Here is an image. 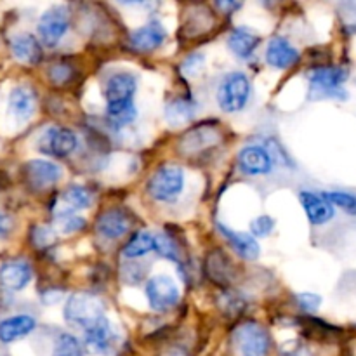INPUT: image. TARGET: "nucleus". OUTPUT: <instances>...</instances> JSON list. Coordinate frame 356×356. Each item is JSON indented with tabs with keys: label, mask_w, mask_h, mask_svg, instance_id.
Here are the masks:
<instances>
[{
	"label": "nucleus",
	"mask_w": 356,
	"mask_h": 356,
	"mask_svg": "<svg viewBox=\"0 0 356 356\" xmlns=\"http://www.w3.org/2000/svg\"><path fill=\"white\" fill-rule=\"evenodd\" d=\"M195 104L193 99H188V97H177L172 103H169V106L165 108V120L170 125H179L184 122L191 120L195 115Z\"/></svg>",
	"instance_id": "obj_24"
},
{
	"label": "nucleus",
	"mask_w": 356,
	"mask_h": 356,
	"mask_svg": "<svg viewBox=\"0 0 356 356\" xmlns=\"http://www.w3.org/2000/svg\"><path fill=\"white\" fill-rule=\"evenodd\" d=\"M70 26V17L68 10L63 6H56L52 9L45 10L40 16L37 24L38 37L40 42L47 47H56L59 44L65 33L68 31Z\"/></svg>",
	"instance_id": "obj_7"
},
{
	"label": "nucleus",
	"mask_w": 356,
	"mask_h": 356,
	"mask_svg": "<svg viewBox=\"0 0 356 356\" xmlns=\"http://www.w3.org/2000/svg\"><path fill=\"white\" fill-rule=\"evenodd\" d=\"M37 327V320L30 315H16L0 322V343L10 344L30 336Z\"/></svg>",
	"instance_id": "obj_19"
},
{
	"label": "nucleus",
	"mask_w": 356,
	"mask_h": 356,
	"mask_svg": "<svg viewBox=\"0 0 356 356\" xmlns=\"http://www.w3.org/2000/svg\"><path fill=\"white\" fill-rule=\"evenodd\" d=\"M65 320L73 327L86 330L104 316V305L99 298L87 292L72 294L65 306Z\"/></svg>",
	"instance_id": "obj_2"
},
{
	"label": "nucleus",
	"mask_w": 356,
	"mask_h": 356,
	"mask_svg": "<svg viewBox=\"0 0 356 356\" xmlns=\"http://www.w3.org/2000/svg\"><path fill=\"white\" fill-rule=\"evenodd\" d=\"M146 299L153 312H169L179 301V289L170 277L156 275L146 284Z\"/></svg>",
	"instance_id": "obj_6"
},
{
	"label": "nucleus",
	"mask_w": 356,
	"mask_h": 356,
	"mask_svg": "<svg viewBox=\"0 0 356 356\" xmlns=\"http://www.w3.org/2000/svg\"><path fill=\"white\" fill-rule=\"evenodd\" d=\"M350 72L343 66H320L308 75L309 99H346L344 90Z\"/></svg>",
	"instance_id": "obj_1"
},
{
	"label": "nucleus",
	"mask_w": 356,
	"mask_h": 356,
	"mask_svg": "<svg viewBox=\"0 0 356 356\" xmlns=\"http://www.w3.org/2000/svg\"><path fill=\"white\" fill-rule=\"evenodd\" d=\"M83 337H86V344L89 346V350L97 355H110V351L113 350L115 339H117L106 316L99 318L94 325L83 330Z\"/></svg>",
	"instance_id": "obj_12"
},
{
	"label": "nucleus",
	"mask_w": 356,
	"mask_h": 356,
	"mask_svg": "<svg viewBox=\"0 0 356 356\" xmlns=\"http://www.w3.org/2000/svg\"><path fill=\"white\" fill-rule=\"evenodd\" d=\"M155 252L159 254V256L165 257V259L179 261V250H177L176 242L167 235H156Z\"/></svg>",
	"instance_id": "obj_31"
},
{
	"label": "nucleus",
	"mask_w": 356,
	"mask_h": 356,
	"mask_svg": "<svg viewBox=\"0 0 356 356\" xmlns=\"http://www.w3.org/2000/svg\"><path fill=\"white\" fill-rule=\"evenodd\" d=\"M54 240V232H52L51 228H47V226H35V228L31 229V242H33V245L37 247V249H45V247L52 245Z\"/></svg>",
	"instance_id": "obj_32"
},
{
	"label": "nucleus",
	"mask_w": 356,
	"mask_h": 356,
	"mask_svg": "<svg viewBox=\"0 0 356 356\" xmlns=\"http://www.w3.org/2000/svg\"><path fill=\"white\" fill-rule=\"evenodd\" d=\"M299 59H301L299 51L291 44V42L285 40V38L277 37L268 44L266 61L268 65L273 66V68L277 70L291 68V66H294Z\"/></svg>",
	"instance_id": "obj_16"
},
{
	"label": "nucleus",
	"mask_w": 356,
	"mask_h": 356,
	"mask_svg": "<svg viewBox=\"0 0 356 356\" xmlns=\"http://www.w3.org/2000/svg\"><path fill=\"white\" fill-rule=\"evenodd\" d=\"M323 197L334 205L344 211L346 214L356 216V195L350 191H323Z\"/></svg>",
	"instance_id": "obj_29"
},
{
	"label": "nucleus",
	"mask_w": 356,
	"mask_h": 356,
	"mask_svg": "<svg viewBox=\"0 0 356 356\" xmlns=\"http://www.w3.org/2000/svg\"><path fill=\"white\" fill-rule=\"evenodd\" d=\"M76 143H79V138L72 129L52 125L45 129L38 138V149L51 156H68L70 153L75 152Z\"/></svg>",
	"instance_id": "obj_8"
},
{
	"label": "nucleus",
	"mask_w": 356,
	"mask_h": 356,
	"mask_svg": "<svg viewBox=\"0 0 356 356\" xmlns=\"http://www.w3.org/2000/svg\"><path fill=\"white\" fill-rule=\"evenodd\" d=\"M238 165L249 176H263L273 169V156L263 146H247L238 153Z\"/></svg>",
	"instance_id": "obj_11"
},
{
	"label": "nucleus",
	"mask_w": 356,
	"mask_h": 356,
	"mask_svg": "<svg viewBox=\"0 0 356 356\" xmlns=\"http://www.w3.org/2000/svg\"><path fill=\"white\" fill-rule=\"evenodd\" d=\"M106 115L115 125H127L138 117V110L132 99L118 101V103H106Z\"/></svg>",
	"instance_id": "obj_26"
},
{
	"label": "nucleus",
	"mask_w": 356,
	"mask_h": 356,
	"mask_svg": "<svg viewBox=\"0 0 356 356\" xmlns=\"http://www.w3.org/2000/svg\"><path fill=\"white\" fill-rule=\"evenodd\" d=\"M61 202L65 204V209L59 212H73L83 211V209L90 207L92 204V195L87 188L79 186V184H72V186L66 188L61 195Z\"/></svg>",
	"instance_id": "obj_23"
},
{
	"label": "nucleus",
	"mask_w": 356,
	"mask_h": 356,
	"mask_svg": "<svg viewBox=\"0 0 356 356\" xmlns=\"http://www.w3.org/2000/svg\"><path fill=\"white\" fill-rule=\"evenodd\" d=\"M218 229L219 233L228 240L232 249L235 250L240 257H243V259L247 261H254L259 257V243H257V240L254 238L252 235L242 232H233V229H229L226 225H221V222L218 225Z\"/></svg>",
	"instance_id": "obj_20"
},
{
	"label": "nucleus",
	"mask_w": 356,
	"mask_h": 356,
	"mask_svg": "<svg viewBox=\"0 0 356 356\" xmlns=\"http://www.w3.org/2000/svg\"><path fill=\"white\" fill-rule=\"evenodd\" d=\"M216 139H218V132H216V129L198 127L195 129V131H191L188 136H184L181 148H183L186 153L197 152V149H202L205 148V146L211 145V143H214Z\"/></svg>",
	"instance_id": "obj_27"
},
{
	"label": "nucleus",
	"mask_w": 356,
	"mask_h": 356,
	"mask_svg": "<svg viewBox=\"0 0 356 356\" xmlns=\"http://www.w3.org/2000/svg\"><path fill=\"white\" fill-rule=\"evenodd\" d=\"M184 188V172L177 165H162L148 181V193L156 202H174Z\"/></svg>",
	"instance_id": "obj_4"
},
{
	"label": "nucleus",
	"mask_w": 356,
	"mask_h": 356,
	"mask_svg": "<svg viewBox=\"0 0 356 356\" xmlns=\"http://www.w3.org/2000/svg\"><path fill=\"white\" fill-rule=\"evenodd\" d=\"M273 228L275 219L270 218V216H259V218H256L250 222V233H252V236H259V238L270 235Z\"/></svg>",
	"instance_id": "obj_33"
},
{
	"label": "nucleus",
	"mask_w": 356,
	"mask_h": 356,
	"mask_svg": "<svg viewBox=\"0 0 356 356\" xmlns=\"http://www.w3.org/2000/svg\"><path fill=\"white\" fill-rule=\"evenodd\" d=\"M228 45L238 59H249L259 45V37L247 28H235L228 37Z\"/></svg>",
	"instance_id": "obj_22"
},
{
	"label": "nucleus",
	"mask_w": 356,
	"mask_h": 356,
	"mask_svg": "<svg viewBox=\"0 0 356 356\" xmlns=\"http://www.w3.org/2000/svg\"><path fill=\"white\" fill-rule=\"evenodd\" d=\"M10 51L13 56L26 65H37L42 59L40 42L30 33H17L10 38Z\"/></svg>",
	"instance_id": "obj_21"
},
{
	"label": "nucleus",
	"mask_w": 356,
	"mask_h": 356,
	"mask_svg": "<svg viewBox=\"0 0 356 356\" xmlns=\"http://www.w3.org/2000/svg\"><path fill=\"white\" fill-rule=\"evenodd\" d=\"M221 9H236V7H240V3H233V2H219L218 3Z\"/></svg>",
	"instance_id": "obj_38"
},
{
	"label": "nucleus",
	"mask_w": 356,
	"mask_h": 356,
	"mask_svg": "<svg viewBox=\"0 0 356 356\" xmlns=\"http://www.w3.org/2000/svg\"><path fill=\"white\" fill-rule=\"evenodd\" d=\"M155 247L156 235L149 232H138L124 247V256L129 257V259H136V257L146 256L148 252L155 250Z\"/></svg>",
	"instance_id": "obj_25"
},
{
	"label": "nucleus",
	"mask_w": 356,
	"mask_h": 356,
	"mask_svg": "<svg viewBox=\"0 0 356 356\" xmlns=\"http://www.w3.org/2000/svg\"><path fill=\"white\" fill-rule=\"evenodd\" d=\"M37 97L28 86H17L9 94V111L17 122H28L35 113Z\"/></svg>",
	"instance_id": "obj_18"
},
{
	"label": "nucleus",
	"mask_w": 356,
	"mask_h": 356,
	"mask_svg": "<svg viewBox=\"0 0 356 356\" xmlns=\"http://www.w3.org/2000/svg\"><path fill=\"white\" fill-rule=\"evenodd\" d=\"M250 96V80L245 73L232 72L225 75L216 92L219 108L226 113L240 111L247 104Z\"/></svg>",
	"instance_id": "obj_3"
},
{
	"label": "nucleus",
	"mask_w": 356,
	"mask_h": 356,
	"mask_svg": "<svg viewBox=\"0 0 356 356\" xmlns=\"http://www.w3.org/2000/svg\"><path fill=\"white\" fill-rule=\"evenodd\" d=\"M13 218L9 214H6V212L0 211V238H6L10 233V229H13Z\"/></svg>",
	"instance_id": "obj_37"
},
{
	"label": "nucleus",
	"mask_w": 356,
	"mask_h": 356,
	"mask_svg": "<svg viewBox=\"0 0 356 356\" xmlns=\"http://www.w3.org/2000/svg\"><path fill=\"white\" fill-rule=\"evenodd\" d=\"M73 75V70L68 65H54L49 70V79L56 86H63V83L70 82Z\"/></svg>",
	"instance_id": "obj_35"
},
{
	"label": "nucleus",
	"mask_w": 356,
	"mask_h": 356,
	"mask_svg": "<svg viewBox=\"0 0 356 356\" xmlns=\"http://www.w3.org/2000/svg\"><path fill=\"white\" fill-rule=\"evenodd\" d=\"M299 200H301V205L305 209L306 216H308L309 222L315 226L325 225L336 214L334 205L323 195H316L313 191H301Z\"/></svg>",
	"instance_id": "obj_13"
},
{
	"label": "nucleus",
	"mask_w": 356,
	"mask_h": 356,
	"mask_svg": "<svg viewBox=\"0 0 356 356\" xmlns=\"http://www.w3.org/2000/svg\"><path fill=\"white\" fill-rule=\"evenodd\" d=\"M52 356H83L82 344L72 334H61L56 339Z\"/></svg>",
	"instance_id": "obj_28"
},
{
	"label": "nucleus",
	"mask_w": 356,
	"mask_h": 356,
	"mask_svg": "<svg viewBox=\"0 0 356 356\" xmlns=\"http://www.w3.org/2000/svg\"><path fill=\"white\" fill-rule=\"evenodd\" d=\"M165 40H167V31L165 28L162 26L160 21H149L148 24H145V26L132 31L131 38H129L131 47L141 52L155 51V49L160 47Z\"/></svg>",
	"instance_id": "obj_14"
},
{
	"label": "nucleus",
	"mask_w": 356,
	"mask_h": 356,
	"mask_svg": "<svg viewBox=\"0 0 356 356\" xmlns=\"http://www.w3.org/2000/svg\"><path fill=\"white\" fill-rule=\"evenodd\" d=\"M296 299H298V305L301 306V309H305L306 313H316L322 305V298L318 294H313V292H302V294L296 296Z\"/></svg>",
	"instance_id": "obj_34"
},
{
	"label": "nucleus",
	"mask_w": 356,
	"mask_h": 356,
	"mask_svg": "<svg viewBox=\"0 0 356 356\" xmlns=\"http://www.w3.org/2000/svg\"><path fill=\"white\" fill-rule=\"evenodd\" d=\"M63 176L61 167L49 160H30L24 165V179L30 188L40 191L58 183Z\"/></svg>",
	"instance_id": "obj_9"
},
{
	"label": "nucleus",
	"mask_w": 356,
	"mask_h": 356,
	"mask_svg": "<svg viewBox=\"0 0 356 356\" xmlns=\"http://www.w3.org/2000/svg\"><path fill=\"white\" fill-rule=\"evenodd\" d=\"M33 271L28 261L24 259H10L2 263L0 266V285L7 291H23L31 282Z\"/></svg>",
	"instance_id": "obj_10"
},
{
	"label": "nucleus",
	"mask_w": 356,
	"mask_h": 356,
	"mask_svg": "<svg viewBox=\"0 0 356 356\" xmlns=\"http://www.w3.org/2000/svg\"><path fill=\"white\" fill-rule=\"evenodd\" d=\"M238 356H268L270 353V334L257 322H245L238 325L233 332Z\"/></svg>",
	"instance_id": "obj_5"
},
{
	"label": "nucleus",
	"mask_w": 356,
	"mask_h": 356,
	"mask_svg": "<svg viewBox=\"0 0 356 356\" xmlns=\"http://www.w3.org/2000/svg\"><path fill=\"white\" fill-rule=\"evenodd\" d=\"M202 65H204V56L202 54H191L190 58L184 61L183 65V73L184 75H197L200 72Z\"/></svg>",
	"instance_id": "obj_36"
},
{
	"label": "nucleus",
	"mask_w": 356,
	"mask_h": 356,
	"mask_svg": "<svg viewBox=\"0 0 356 356\" xmlns=\"http://www.w3.org/2000/svg\"><path fill=\"white\" fill-rule=\"evenodd\" d=\"M136 89H138V79L129 72L115 73L108 79L104 87V97L106 103H118V101L132 99Z\"/></svg>",
	"instance_id": "obj_17"
},
{
	"label": "nucleus",
	"mask_w": 356,
	"mask_h": 356,
	"mask_svg": "<svg viewBox=\"0 0 356 356\" xmlns=\"http://www.w3.org/2000/svg\"><path fill=\"white\" fill-rule=\"evenodd\" d=\"M54 225L59 232L65 233V235H70V233L80 232L86 226V221L82 218H79V216L73 214V212H56Z\"/></svg>",
	"instance_id": "obj_30"
},
{
	"label": "nucleus",
	"mask_w": 356,
	"mask_h": 356,
	"mask_svg": "<svg viewBox=\"0 0 356 356\" xmlns=\"http://www.w3.org/2000/svg\"><path fill=\"white\" fill-rule=\"evenodd\" d=\"M129 228H131V219L127 212L118 211V209H108L96 221V232L103 238H120L129 232Z\"/></svg>",
	"instance_id": "obj_15"
}]
</instances>
